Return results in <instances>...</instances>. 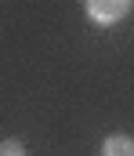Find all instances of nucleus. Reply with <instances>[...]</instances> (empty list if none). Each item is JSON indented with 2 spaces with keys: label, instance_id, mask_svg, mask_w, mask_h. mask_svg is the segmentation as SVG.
I'll return each instance as SVG.
<instances>
[{
  "label": "nucleus",
  "instance_id": "obj_1",
  "mask_svg": "<svg viewBox=\"0 0 134 156\" xmlns=\"http://www.w3.org/2000/svg\"><path fill=\"white\" fill-rule=\"evenodd\" d=\"M131 11V0H84V15H87L91 26L98 29H112L127 18Z\"/></svg>",
  "mask_w": 134,
  "mask_h": 156
},
{
  "label": "nucleus",
  "instance_id": "obj_3",
  "mask_svg": "<svg viewBox=\"0 0 134 156\" xmlns=\"http://www.w3.org/2000/svg\"><path fill=\"white\" fill-rule=\"evenodd\" d=\"M0 156H26V145L18 138H7V142H0Z\"/></svg>",
  "mask_w": 134,
  "mask_h": 156
},
{
  "label": "nucleus",
  "instance_id": "obj_2",
  "mask_svg": "<svg viewBox=\"0 0 134 156\" xmlns=\"http://www.w3.org/2000/svg\"><path fill=\"white\" fill-rule=\"evenodd\" d=\"M101 156H134V138L131 134H109L101 142Z\"/></svg>",
  "mask_w": 134,
  "mask_h": 156
}]
</instances>
